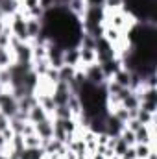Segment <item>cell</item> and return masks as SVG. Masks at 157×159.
<instances>
[{
  "instance_id": "obj_11",
  "label": "cell",
  "mask_w": 157,
  "mask_h": 159,
  "mask_svg": "<svg viewBox=\"0 0 157 159\" xmlns=\"http://www.w3.org/2000/svg\"><path fill=\"white\" fill-rule=\"evenodd\" d=\"M78 159H85V157H78Z\"/></svg>"
},
{
  "instance_id": "obj_3",
  "label": "cell",
  "mask_w": 157,
  "mask_h": 159,
  "mask_svg": "<svg viewBox=\"0 0 157 159\" xmlns=\"http://www.w3.org/2000/svg\"><path fill=\"white\" fill-rule=\"evenodd\" d=\"M11 30H13V34H15V37L20 41V43H24V41L28 39V30H26V20L20 17V15H15V20H13V24H11Z\"/></svg>"
},
{
  "instance_id": "obj_2",
  "label": "cell",
  "mask_w": 157,
  "mask_h": 159,
  "mask_svg": "<svg viewBox=\"0 0 157 159\" xmlns=\"http://www.w3.org/2000/svg\"><path fill=\"white\" fill-rule=\"evenodd\" d=\"M0 111H2V115L7 117V119H13V117L19 113L17 100L13 98L11 93H0Z\"/></svg>"
},
{
  "instance_id": "obj_9",
  "label": "cell",
  "mask_w": 157,
  "mask_h": 159,
  "mask_svg": "<svg viewBox=\"0 0 157 159\" xmlns=\"http://www.w3.org/2000/svg\"><path fill=\"white\" fill-rule=\"evenodd\" d=\"M6 144H7V141H6V139H4V135L0 133V148H4Z\"/></svg>"
},
{
  "instance_id": "obj_10",
  "label": "cell",
  "mask_w": 157,
  "mask_h": 159,
  "mask_svg": "<svg viewBox=\"0 0 157 159\" xmlns=\"http://www.w3.org/2000/svg\"><path fill=\"white\" fill-rule=\"evenodd\" d=\"M92 159H105V157H104L102 154H94V157H92Z\"/></svg>"
},
{
  "instance_id": "obj_7",
  "label": "cell",
  "mask_w": 157,
  "mask_h": 159,
  "mask_svg": "<svg viewBox=\"0 0 157 159\" xmlns=\"http://www.w3.org/2000/svg\"><path fill=\"white\" fill-rule=\"evenodd\" d=\"M152 148H154L152 144H139V146L135 148V157L137 159H146Z\"/></svg>"
},
{
  "instance_id": "obj_5",
  "label": "cell",
  "mask_w": 157,
  "mask_h": 159,
  "mask_svg": "<svg viewBox=\"0 0 157 159\" xmlns=\"http://www.w3.org/2000/svg\"><path fill=\"white\" fill-rule=\"evenodd\" d=\"M48 119V115H46V111L41 107L39 104H35L30 111H28V122H32V124H37L41 120Z\"/></svg>"
},
{
  "instance_id": "obj_4",
  "label": "cell",
  "mask_w": 157,
  "mask_h": 159,
  "mask_svg": "<svg viewBox=\"0 0 157 159\" xmlns=\"http://www.w3.org/2000/svg\"><path fill=\"white\" fill-rule=\"evenodd\" d=\"M34 126H35V133L41 139H52L54 137V122H50L48 119L41 120L37 124H34Z\"/></svg>"
},
{
  "instance_id": "obj_8",
  "label": "cell",
  "mask_w": 157,
  "mask_h": 159,
  "mask_svg": "<svg viewBox=\"0 0 157 159\" xmlns=\"http://www.w3.org/2000/svg\"><path fill=\"white\" fill-rule=\"evenodd\" d=\"M118 137H120L128 146H133V144H135V133H133V131H129L128 128H124V129L120 131V135H118Z\"/></svg>"
},
{
  "instance_id": "obj_1",
  "label": "cell",
  "mask_w": 157,
  "mask_h": 159,
  "mask_svg": "<svg viewBox=\"0 0 157 159\" xmlns=\"http://www.w3.org/2000/svg\"><path fill=\"white\" fill-rule=\"evenodd\" d=\"M39 22L41 34L37 41L52 43L61 50L78 48L85 34L81 19L74 15L67 6H54L46 9L39 19Z\"/></svg>"
},
{
  "instance_id": "obj_6",
  "label": "cell",
  "mask_w": 157,
  "mask_h": 159,
  "mask_svg": "<svg viewBox=\"0 0 157 159\" xmlns=\"http://www.w3.org/2000/svg\"><path fill=\"white\" fill-rule=\"evenodd\" d=\"M43 156H44L43 146H37V148H22L20 154H19V159H43Z\"/></svg>"
}]
</instances>
